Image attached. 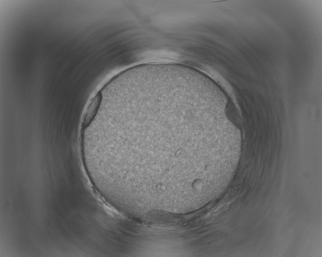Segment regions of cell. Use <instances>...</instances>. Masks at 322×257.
<instances>
[{
	"instance_id": "obj_1",
	"label": "cell",
	"mask_w": 322,
	"mask_h": 257,
	"mask_svg": "<svg viewBox=\"0 0 322 257\" xmlns=\"http://www.w3.org/2000/svg\"><path fill=\"white\" fill-rule=\"evenodd\" d=\"M154 116L135 124L129 143L119 149L128 183L158 195L202 186L210 144L223 132L222 120L210 115L206 100L197 97H190L176 115Z\"/></svg>"
},
{
	"instance_id": "obj_2",
	"label": "cell",
	"mask_w": 322,
	"mask_h": 257,
	"mask_svg": "<svg viewBox=\"0 0 322 257\" xmlns=\"http://www.w3.org/2000/svg\"><path fill=\"white\" fill-rule=\"evenodd\" d=\"M102 98V93L98 91L91 99L83 116L82 123L83 130L87 128L94 120L100 106Z\"/></svg>"
}]
</instances>
